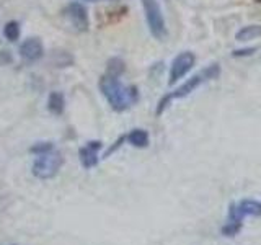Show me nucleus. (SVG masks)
Returning <instances> with one entry per match:
<instances>
[{"label":"nucleus","instance_id":"f257e3e1","mask_svg":"<svg viewBox=\"0 0 261 245\" xmlns=\"http://www.w3.org/2000/svg\"><path fill=\"white\" fill-rule=\"evenodd\" d=\"M100 90L114 111H126L139 100V92L134 85H124L119 77L105 74L100 79Z\"/></svg>","mask_w":261,"mask_h":245},{"label":"nucleus","instance_id":"f03ea898","mask_svg":"<svg viewBox=\"0 0 261 245\" xmlns=\"http://www.w3.org/2000/svg\"><path fill=\"white\" fill-rule=\"evenodd\" d=\"M219 76H220V65L219 64H211V65H207V67L204 69V70H201L199 74H196V76H193L191 79H188L185 84H181L176 90L167 93L165 96L162 98V100L159 102L157 111H155V113H157V116H160V114L168 108L170 102L179 100V98L188 96L190 93H193L199 85H202L204 82L212 80V79H217Z\"/></svg>","mask_w":261,"mask_h":245},{"label":"nucleus","instance_id":"7ed1b4c3","mask_svg":"<svg viewBox=\"0 0 261 245\" xmlns=\"http://www.w3.org/2000/svg\"><path fill=\"white\" fill-rule=\"evenodd\" d=\"M247 216H261V201L243 200L228 208V220L222 227V234L225 237H233L240 232L242 220Z\"/></svg>","mask_w":261,"mask_h":245},{"label":"nucleus","instance_id":"20e7f679","mask_svg":"<svg viewBox=\"0 0 261 245\" xmlns=\"http://www.w3.org/2000/svg\"><path fill=\"white\" fill-rule=\"evenodd\" d=\"M62 163H64L62 154L54 149L46 154H39L35 163H33V175L39 180H49L56 177L57 172L61 170Z\"/></svg>","mask_w":261,"mask_h":245},{"label":"nucleus","instance_id":"39448f33","mask_svg":"<svg viewBox=\"0 0 261 245\" xmlns=\"http://www.w3.org/2000/svg\"><path fill=\"white\" fill-rule=\"evenodd\" d=\"M142 8L145 13L147 27H149L152 36L157 38L159 41H163L167 38V27L159 2L157 0H142Z\"/></svg>","mask_w":261,"mask_h":245},{"label":"nucleus","instance_id":"423d86ee","mask_svg":"<svg viewBox=\"0 0 261 245\" xmlns=\"http://www.w3.org/2000/svg\"><path fill=\"white\" fill-rule=\"evenodd\" d=\"M194 62H196V56L191 51L179 53L170 65L168 85H175L178 80H181L194 67Z\"/></svg>","mask_w":261,"mask_h":245},{"label":"nucleus","instance_id":"0eeeda50","mask_svg":"<svg viewBox=\"0 0 261 245\" xmlns=\"http://www.w3.org/2000/svg\"><path fill=\"white\" fill-rule=\"evenodd\" d=\"M65 16H67L70 24L77 31H87L88 30V24H90L88 12H87V8L82 5L80 2L69 4L67 8H65Z\"/></svg>","mask_w":261,"mask_h":245},{"label":"nucleus","instance_id":"6e6552de","mask_svg":"<svg viewBox=\"0 0 261 245\" xmlns=\"http://www.w3.org/2000/svg\"><path fill=\"white\" fill-rule=\"evenodd\" d=\"M44 54V46L39 38H28L20 44V56L27 62H36Z\"/></svg>","mask_w":261,"mask_h":245},{"label":"nucleus","instance_id":"1a4fd4ad","mask_svg":"<svg viewBox=\"0 0 261 245\" xmlns=\"http://www.w3.org/2000/svg\"><path fill=\"white\" fill-rule=\"evenodd\" d=\"M101 145L100 141H90L79 151L80 162L85 168H92L98 163V151L101 149Z\"/></svg>","mask_w":261,"mask_h":245},{"label":"nucleus","instance_id":"9d476101","mask_svg":"<svg viewBox=\"0 0 261 245\" xmlns=\"http://www.w3.org/2000/svg\"><path fill=\"white\" fill-rule=\"evenodd\" d=\"M258 38H261V24H247V27H243L237 31V35H235V39L240 41V43L258 39Z\"/></svg>","mask_w":261,"mask_h":245},{"label":"nucleus","instance_id":"9b49d317","mask_svg":"<svg viewBox=\"0 0 261 245\" xmlns=\"http://www.w3.org/2000/svg\"><path fill=\"white\" fill-rule=\"evenodd\" d=\"M47 110L53 114H62L65 110V98L62 92H51L47 98Z\"/></svg>","mask_w":261,"mask_h":245},{"label":"nucleus","instance_id":"f8f14e48","mask_svg":"<svg viewBox=\"0 0 261 245\" xmlns=\"http://www.w3.org/2000/svg\"><path fill=\"white\" fill-rule=\"evenodd\" d=\"M126 141L129 144H133L134 147H147L149 145V133L144 129H133L130 133L126 136Z\"/></svg>","mask_w":261,"mask_h":245},{"label":"nucleus","instance_id":"ddd939ff","mask_svg":"<svg viewBox=\"0 0 261 245\" xmlns=\"http://www.w3.org/2000/svg\"><path fill=\"white\" fill-rule=\"evenodd\" d=\"M126 65L124 61H121L119 57H113V59L108 61V67H106V74L113 77H119L122 72H124Z\"/></svg>","mask_w":261,"mask_h":245},{"label":"nucleus","instance_id":"4468645a","mask_svg":"<svg viewBox=\"0 0 261 245\" xmlns=\"http://www.w3.org/2000/svg\"><path fill=\"white\" fill-rule=\"evenodd\" d=\"M4 35L10 43H15L20 38V24L16 21H8L4 27Z\"/></svg>","mask_w":261,"mask_h":245},{"label":"nucleus","instance_id":"2eb2a0df","mask_svg":"<svg viewBox=\"0 0 261 245\" xmlns=\"http://www.w3.org/2000/svg\"><path fill=\"white\" fill-rule=\"evenodd\" d=\"M53 149H54V147H53L51 142H39V144H36V145H33V147H31V152H33V154H36V155H39V154H46V152L53 151Z\"/></svg>","mask_w":261,"mask_h":245},{"label":"nucleus","instance_id":"dca6fc26","mask_svg":"<svg viewBox=\"0 0 261 245\" xmlns=\"http://www.w3.org/2000/svg\"><path fill=\"white\" fill-rule=\"evenodd\" d=\"M13 56L10 51H0V65H8L12 64Z\"/></svg>","mask_w":261,"mask_h":245},{"label":"nucleus","instance_id":"f3484780","mask_svg":"<svg viewBox=\"0 0 261 245\" xmlns=\"http://www.w3.org/2000/svg\"><path fill=\"white\" fill-rule=\"evenodd\" d=\"M256 51V47H248V49H237V51L232 53L233 57H243V56H251Z\"/></svg>","mask_w":261,"mask_h":245},{"label":"nucleus","instance_id":"a211bd4d","mask_svg":"<svg viewBox=\"0 0 261 245\" xmlns=\"http://www.w3.org/2000/svg\"><path fill=\"white\" fill-rule=\"evenodd\" d=\"M85 2H98V0H85Z\"/></svg>","mask_w":261,"mask_h":245},{"label":"nucleus","instance_id":"6ab92c4d","mask_svg":"<svg viewBox=\"0 0 261 245\" xmlns=\"http://www.w3.org/2000/svg\"><path fill=\"white\" fill-rule=\"evenodd\" d=\"M256 2H258V4H261V0H256Z\"/></svg>","mask_w":261,"mask_h":245}]
</instances>
